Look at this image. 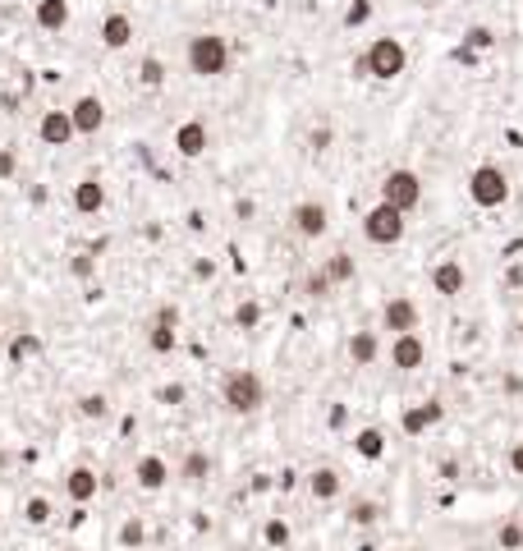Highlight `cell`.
Returning a JSON list of instances; mask_svg holds the SVG:
<instances>
[{
    "label": "cell",
    "instance_id": "14",
    "mask_svg": "<svg viewBox=\"0 0 523 551\" xmlns=\"http://www.w3.org/2000/svg\"><path fill=\"white\" fill-rule=\"evenodd\" d=\"M69 120H74V129L78 133H101V124H106V101L101 97H78L74 106H69Z\"/></svg>",
    "mask_w": 523,
    "mask_h": 551
},
{
    "label": "cell",
    "instance_id": "27",
    "mask_svg": "<svg viewBox=\"0 0 523 551\" xmlns=\"http://www.w3.org/2000/svg\"><path fill=\"white\" fill-rule=\"evenodd\" d=\"M321 271H326L330 281H336V290H340V285H349L353 276H358V262H353L349 253H336V258H326V267H321Z\"/></svg>",
    "mask_w": 523,
    "mask_h": 551
},
{
    "label": "cell",
    "instance_id": "7",
    "mask_svg": "<svg viewBox=\"0 0 523 551\" xmlns=\"http://www.w3.org/2000/svg\"><path fill=\"white\" fill-rule=\"evenodd\" d=\"M423 313H418V303H413L408 294H391L385 299V308H381V326L391 331V336H404V331H418Z\"/></svg>",
    "mask_w": 523,
    "mask_h": 551
},
{
    "label": "cell",
    "instance_id": "39",
    "mask_svg": "<svg viewBox=\"0 0 523 551\" xmlns=\"http://www.w3.org/2000/svg\"><path fill=\"white\" fill-rule=\"evenodd\" d=\"M345 423H349V404H330V409H326V427L340 432Z\"/></svg>",
    "mask_w": 523,
    "mask_h": 551
},
{
    "label": "cell",
    "instance_id": "24",
    "mask_svg": "<svg viewBox=\"0 0 523 551\" xmlns=\"http://www.w3.org/2000/svg\"><path fill=\"white\" fill-rule=\"evenodd\" d=\"M353 451L363 459H381L385 455V432L381 427H358L353 432Z\"/></svg>",
    "mask_w": 523,
    "mask_h": 551
},
{
    "label": "cell",
    "instance_id": "38",
    "mask_svg": "<svg viewBox=\"0 0 523 551\" xmlns=\"http://www.w3.org/2000/svg\"><path fill=\"white\" fill-rule=\"evenodd\" d=\"M14 175H19V152L0 148V180H14Z\"/></svg>",
    "mask_w": 523,
    "mask_h": 551
},
{
    "label": "cell",
    "instance_id": "40",
    "mask_svg": "<svg viewBox=\"0 0 523 551\" xmlns=\"http://www.w3.org/2000/svg\"><path fill=\"white\" fill-rule=\"evenodd\" d=\"M156 400H161V404H184V400H188V391H184V386H161Z\"/></svg>",
    "mask_w": 523,
    "mask_h": 551
},
{
    "label": "cell",
    "instance_id": "29",
    "mask_svg": "<svg viewBox=\"0 0 523 551\" xmlns=\"http://www.w3.org/2000/svg\"><path fill=\"white\" fill-rule=\"evenodd\" d=\"M234 326H239V331L262 326V303H258V299H243L239 308H234Z\"/></svg>",
    "mask_w": 523,
    "mask_h": 551
},
{
    "label": "cell",
    "instance_id": "25",
    "mask_svg": "<svg viewBox=\"0 0 523 551\" xmlns=\"http://www.w3.org/2000/svg\"><path fill=\"white\" fill-rule=\"evenodd\" d=\"M179 478H188V483H207V478H211V455H207V451H188L184 464H179Z\"/></svg>",
    "mask_w": 523,
    "mask_h": 551
},
{
    "label": "cell",
    "instance_id": "20",
    "mask_svg": "<svg viewBox=\"0 0 523 551\" xmlns=\"http://www.w3.org/2000/svg\"><path fill=\"white\" fill-rule=\"evenodd\" d=\"M345 349H349V363L353 368H372L376 358H381V336H376V331H353Z\"/></svg>",
    "mask_w": 523,
    "mask_h": 551
},
{
    "label": "cell",
    "instance_id": "42",
    "mask_svg": "<svg viewBox=\"0 0 523 551\" xmlns=\"http://www.w3.org/2000/svg\"><path fill=\"white\" fill-rule=\"evenodd\" d=\"M510 468L523 478V441H519V446H510Z\"/></svg>",
    "mask_w": 523,
    "mask_h": 551
},
{
    "label": "cell",
    "instance_id": "15",
    "mask_svg": "<svg viewBox=\"0 0 523 551\" xmlns=\"http://www.w3.org/2000/svg\"><path fill=\"white\" fill-rule=\"evenodd\" d=\"M97 491H101V474H92L88 464H78V468H69V474H65V496H69L74 506H88Z\"/></svg>",
    "mask_w": 523,
    "mask_h": 551
},
{
    "label": "cell",
    "instance_id": "45",
    "mask_svg": "<svg viewBox=\"0 0 523 551\" xmlns=\"http://www.w3.org/2000/svg\"><path fill=\"white\" fill-rule=\"evenodd\" d=\"M519 519H523V515H519Z\"/></svg>",
    "mask_w": 523,
    "mask_h": 551
},
{
    "label": "cell",
    "instance_id": "34",
    "mask_svg": "<svg viewBox=\"0 0 523 551\" xmlns=\"http://www.w3.org/2000/svg\"><path fill=\"white\" fill-rule=\"evenodd\" d=\"M464 46H468V51H491V46H495V33H491V28H482V23H473V28L464 33Z\"/></svg>",
    "mask_w": 523,
    "mask_h": 551
},
{
    "label": "cell",
    "instance_id": "33",
    "mask_svg": "<svg viewBox=\"0 0 523 551\" xmlns=\"http://www.w3.org/2000/svg\"><path fill=\"white\" fill-rule=\"evenodd\" d=\"M143 542H147V523L138 519V515H133V519H124V529H120V547H129V551H133V547H143Z\"/></svg>",
    "mask_w": 523,
    "mask_h": 551
},
{
    "label": "cell",
    "instance_id": "41",
    "mask_svg": "<svg viewBox=\"0 0 523 551\" xmlns=\"http://www.w3.org/2000/svg\"><path fill=\"white\" fill-rule=\"evenodd\" d=\"M69 271L78 276V281H88V276H92V258H74V262H69Z\"/></svg>",
    "mask_w": 523,
    "mask_h": 551
},
{
    "label": "cell",
    "instance_id": "26",
    "mask_svg": "<svg viewBox=\"0 0 523 551\" xmlns=\"http://www.w3.org/2000/svg\"><path fill=\"white\" fill-rule=\"evenodd\" d=\"M51 501H46V496H28V501H23V523H28V529H46V523H51Z\"/></svg>",
    "mask_w": 523,
    "mask_h": 551
},
{
    "label": "cell",
    "instance_id": "17",
    "mask_svg": "<svg viewBox=\"0 0 523 551\" xmlns=\"http://www.w3.org/2000/svg\"><path fill=\"white\" fill-rule=\"evenodd\" d=\"M133 483L143 487V491H161L165 483H170V464H165L161 455H143L133 464Z\"/></svg>",
    "mask_w": 523,
    "mask_h": 551
},
{
    "label": "cell",
    "instance_id": "36",
    "mask_svg": "<svg viewBox=\"0 0 523 551\" xmlns=\"http://www.w3.org/2000/svg\"><path fill=\"white\" fill-rule=\"evenodd\" d=\"M363 23H372V0H353L345 10V28H363Z\"/></svg>",
    "mask_w": 523,
    "mask_h": 551
},
{
    "label": "cell",
    "instance_id": "1",
    "mask_svg": "<svg viewBox=\"0 0 523 551\" xmlns=\"http://www.w3.org/2000/svg\"><path fill=\"white\" fill-rule=\"evenodd\" d=\"M408 69V46L400 37H372V46L353 60L358 78H376V83H395Z\"/></svg>",
    "mask_w": 523,
    "mask_h": 551
},
{
    "label": "cell",
    "instance_id": "3",
    "mask_svg": "<svg viewBox=\"0 0 523 551\" xmlns=\"http://www.w3.org/2000/svg\"><path fill=\"white\" fill-rule=\"evenodd\" d=\"M468 198H473V207H482V212L505 207L510 203V175L491 161L473 165V171H468Z\"/></svg>",
    "mask_w": 523,
    "mask_h": 551
},
{
    "label": "cell",
    "instance_id": "10",
    "mask_svg": "<svg viewBox=\"0 0 523 551\" xmlns=\"http://www.w3.org/2000/svg\"><path fill=\"white\" fill-rule=\"evenodd\" d=\"M427 281H432V290H436V294L455 299V294H464V285H468V271H464V262H459V258H440V262L427 271Z\"/></svg>",
    "mask_w": 523,
    "mask_h": 551
},
{
    "label": "cell",
    "instance_id": "28",
    "mask_svg": "<svg viewBox=\"0 0 523 551\" xmlns=\"http://www.w3.org/2000/svg\"><path fill=\"white\" fill-rule=\"evenodd\" d=\"M495 547H501V551H523V519L519 515L495 529Z\"/></svg>",
    "mask_w": 523,
    "mask_h": 551
},
{
    "label": "cell",
    "instance_id": "4",
    "mask_svg": "<svg viewBox=\"0 0 523 551\" xmlns=\"http://www.w3.org/2000/svg\"><path fill=\"white\" fill-rule=\"evenodd\" d=\"M230 42L226 37H216V33H198L188 42V69L198 74V78H220V74H230Z\"/></svg>",
    "mask_w": 523,
    "mask_h": 551
},
{
    "label": "cell",
    "instance_id": "31",
    "mask_svg": "<svg viewBox=\"0 0 523 551\" xmlns=\"http://www.w3.org/2000/svg\"><path fill=\"white\" fill-rule=\"evenodd\" d=\"M303 294H308V299H326V294H336V281H330L326 271H313V276H303Z\"/></svg>",
    "mask_w": 523,
    "mask_h": 551
},
{
    "label": "cell",
    "instance_id": "44",
    "mask_svg": "<svg viewBox=\"0 0 523 551\" xmlns=\"http://www.w3.org/2000/svg\"><path fill=\"white\" fill-rule=\"evenodd\" d=\"M391 551H400V547H391Z\"/></svg>",
    "mask_w": 523,
    "mask_h": 551
},
{
    "label": "cell",
    "instance_id": "37",
    "mask_svg": "<svg viewBox=\"0 0 523 551\" xmlns=\"http://www.w3.org/2000/svg\"><path fill=\"white\" fill-rule=\"evenodd\" d=\"M138 78H143L147 88H161V83H165V65H161V60H152V55H147V60L138 65Z\"/></svg>",
    "mask_w": 523,
    "mask_h": 551
},
{
    "label": "cell",
    "instance_id": "16",
    "mask_svg": "<svg viewBox=\"0 0 523 551\" xmlns=\"http://www.w3.org/2000/svg\"><path fill=\"white\" fill-rule=\"evenodd\" d=\"M207 148H211V133H207L202 120H184V124L175 129V152H179V156L193 161V156H202Z\"/></svg>",
    "mask_w": 523,
    "mask_h": 551
},
{
    "label": "cell",
    "instance_id": "13",
    "mask_svg": "<svg viewBox=\"0 0 523 551\" xmlns=\"http://www.w3.org/2000/svg\"><path fill=\"white\" fill-rule=\"evenodd\" d=\"M175 322H179V313L170 308V303H165V308H156V317H152V326H147V345H152V354H175V345H179Z\"/></svg>",
    "mask_w": 523,
    "mask_h": 551
},
{
    "label": "cell",
    "instance_id": "12",
    "mask_svg": "<svg viewBox=\"0 0 523 551\" xmlns=\"http://www.w3.org/2000/svg\"><path fill=\"white\" fill-rule=\"evenodd\" d=\"M37 138H42V148H69L74 138H78L69 110H46L42 124H37Z\"/></svg>",
    "mask_w": 523,
    "mask_h": 551
},
{
    "label": "cell",
    "instance_id": "35",
    "mask_svg": "<svg viewBox=\"0 0 523 551\" xmlns=\"http://www.w3.org/2000/svg\"><path fill=\"white\" fill-rule=\"evenodd\" d=\"M78 413H83V419H106L110 400H106V395H83V400H78Z\"/></svg>",
    "mask_w": 523,
    "mask_h": 551
},
{
    "label": "cell",
    "instance_id": "21",
    "mask_svg": "<svg viewBox=\"0 0 523 551\" xmlns=\"http://www.w3.org/2000/svg\"><path fill=\"white\" fill-rule=\"evenodd\" d=\"M42 336L37 331H19V336L10 340V349H5V358H10V368H23V363H33V358H42Z\"/></svg>",
    "mask_w": 523,
    "mask_h": 551
},
{
    "label": "cell",
    "instance_id": "5",
    "mask_svg": "<svg viewBox=\"0 0 523 551\" xmlns=\"http://www.w3.org/2000/svg\"><path fill=\"white\" fill-rule=\"evenodd\" d=\"M404 235H408V216H404L400 207H391V203L368 207V216H363V239H368V244H376V248H395Z\"/></svg>",
    "mask_w": 523,
    "mask_h": 551
},
{
    "label": "cell",
    "instance_id": "11",
    "mask_svg": "<svg viewBox=\"0 0 523 551\" xmlns=\"http://www.w3.org/2000/svg\"><path fill=\"white\" fill-rule=\"evenodd\" d=\"M436 423H446V404H440V400L408 404V409L400 413V427H404L408 436H423V432H427V427H436Z\"/></svg>",
    "mask_w": 523,
    "mask_h": 551
},
{
    "label": "cell",
    "instance_id": "18",
    "mask_svg": "<svg viewBox=\"0 0 523 551\" xmlns=\"http://www.w3.org/2000/svg\"><path fill=\"white\" fill-rule=\"evenodd\" d=\"M69 203H74L78 216H97L106 207V184L101 180H78L74 193H69Z\"/></svg>",
    "mask_w": 523,
    "mask_h": 551
},
{
    "label": "cell",
    "instance_id": "19",
    "mask_svg": "<svg viewBox=\"0 0 523 551\" xmlns=\"http://www.w3.org/2000/svg\"><path fill=\"white\" fill-rule=\"evenodd\" d=\"M129 42H133V19H129L124 10L106 14V19H101V46H106V51H124Z\"/></svg>",
    "mask_w": 523,
    "mask_h": 551
},
{
    "label": "cell",
    "instance_id": "2",
    "mask_svg": "<svg viewBox=\"0 0 523 551\" xmlns=\"http://www.w3.org/2000/svg\"><path fill=\"white\" fill-rule=\"evenodd\" d=\"M220 400H226L230 413H239V419H248V413H258L266 404V381L253 372V368H239L226 377V386H220Z\"/></svg>",
    "mask_w": 523,
    "mask_h": 551
},
{
    "label": "cell",
    "instance_id": "30",
    "mask_svg": "<svg viewBox=\"0 0 523 551\" xmlns=\"http://www.w3.org/2000/svg\"><path fill=\"white\" fill-rule=\"evenodd\" d=\"M376 519H381V506L376 501H353L349 506V523H358V529H372Z\"/></svg>",
    "mask_w": 523,
    "mask_h": 551
},
{
    "label": "cell",
    "instance_id": "32",
    "mask_svg": "<svg viewBox=\"0 0 523 551\" xmlns=\"http://www.w3.org/2000/svg\"><path fill=\"white\" fill-rule=\"evenodd\" d=\"M262 542L275 547V551L289 547V523H285V519H266V523H262Z\"/></svg>",
    "mask_w": 523,
    "mask_h": 551
},
{
    "label": "cell",
    "instance_id": "43",
    "mask_svg": "<svg viewBox=\"0 0 523 551\" xmlns=\"http://www.w3.org/2000/svg\"><path fill=\"white\" fill-rule=\"evenodd\" d=\"M519 340H523V317H519Z\"/></svg>",
    "mask_w": 523,
    "mask_h": 551
},
{
    "label": "cell",
    "instance_id": "9",
    "mask_svg": "<svg viewBox=\"0 0 523 551\" xmlns=\"http://www.w3.org/2000/svg\"><path fill=\"white\" fill-rule=\"evenodd\" d=\"M423 363H427V345H423L418 331H404V336L391 340V368H400V372H418Z\"/></svg>",
    "mask_w": 523,
    "mask_h": 551
},
{
    "label": "cell",
    "instance_id": "6",
    "mask_svg": "<svg viewBox=\"0 0 523 551\" xmlns=\"http://www.w3.org/2000/svg\"><path fill=\"white\" fill-rule=\"evenodd\" d=\"M381 203H391V207H400L404 216L423 203V180H418V171H408V165H395V171H385V180H381Z\"/></svg>",
    "mask_w": 523,
    "mask_h": 551
},
{
    "label": "cell",
    "instance_id": "22",
    "mask_svg": "<svg viewBox=\"0 0 523 551\" xmlns=\"http://www.w3.org/2000/svg\"><path fill=\"white\" fill-rule=\"evenodd\" d=\"M33 19H37L42 33H60V28L69 23V0H37Z\"/></svg>",
    "mask_w": 523,
    "mask_h": 551
},
{
    "label": "cell",
    "instance_id": "23",
    "mask_svg": "<svg viewBox=\"0 0 523 551\" xmlns=\"http://www.w3.org/2000/svg\"><path fill=\"white\" fill-rule=\"evenodd\" d=\"M340 474H336V468H330V464H321V468H313V474H308V491L317 496V501H336V496H340Z\"/></svg>",
    "mask_w": 523,
    "mask_h": 551
},
{
    "label": "cell",
    "instance_id": "8",
    "mask_svg": "<svg viewBox=\"0 0 523 551\" xmlns=\"http://www.w3.org/2000/svg\"><path fill=\"white\" fill-rule=\"evenodd\" d=\"M289 226H294L298 239H321V235L330 230V212H326V203L308 198V203H298V207L289 212Z\"/></svg>",
    "mask_w": 523,
    "mask_h": 551
}]
</instances>
